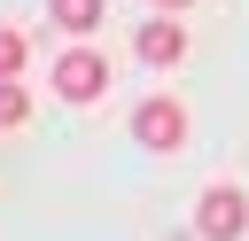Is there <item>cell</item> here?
Instances as JSON below:
<instances>
[{
  "label": "cell",
  "mask_w": 249,
  "mask_h": 241,
  "mask_svg": "<svg viewBox=\"0 0 249 241\" xmlns=\"http://www.w3.org/2000/svg\"><path fill=\"white\" fill-rule=\"evenodd\" d=\"M47 16H54L62 31H93V23H101V0H47Z\"/></svg>",
  "instance_id": "obj_5"
},
{
  "label": "cell",
  "mask_w": 249,
  "mask_h": 241,
  "mask_svg": "<svg viewBox=\"0 0 249 241\" xmlns=\"http://www.w3.org/2000/svg\"><path fill=\"white\" fill-rule=\"evenodd\" d=\"M156 8H171V16H179V8H187V0H156Z\"/></svg>",
  "instance_id": "obj_8"
},
{
  "label": "cell",
  "mask_w": 249,
  "mask_h": 241,
  "mask_svg": "<svg viewBox=\"0 0 249 241\" xmlns=\"http://www.w3.org/2000/svg\"><path fill=\"white\" fill-rule=\"evenodd\" d=\"M23 54H31V47H23V31H8V23H0V78H23Z\"/></svg>",
  "instance_id": "obj_7"
},
{
  "label": "cell",
  "mask_w": 249,
  "mask_h": 241,
  "mask_svg": "<svg viewBox=\"0 0 249 241\" xmlns=\"http://www.w3.org/2000/svg\"><path fill=\"white\" fill-rule=\"evenodd\" d=\"M132 54L148 62V70H171V62H187V31H179V16L163 8V16H148L140 31H132Z\"/></svg>",
  "instance_id": "obj_4"
},
{
  "label": "cell",
  "mask_w": 249,
  "mask_h": 241,
  "mask_svg": "<svg viewBox=\"0 0 249 241\" xmlns=\"http://www.w3.org/2000/svg\"><path fill=\"white\" fill-rule=\"evenodd\" d=\"M195 233H202V241H241V233H249V194L226 187V179L202 187V202H195Z\"/></svg>",
  "instance_id": "obj_2"
},
{
  "label": "cell",
  "mask_w": 249,
  "mask_h": 241,
  "mask_svg": "<svg viewBox=\"0 0 249 241\" xmlns=\"http://www.w3.org/2000/svg\"><path fill=\"white\" fill-rule=\"evenodd\" d=\"M31 117V93H23V78H0V132H16Z\"/></svg>",
  "instance_id": "obj_6"
},
{
  "label": "cell",
  "mask_w": 249,
  "mask_h": 241,
  "mask_svg": "<svg viewBox=\"0 0 249 241\" xmlns=\"http://www.w3.org/2000/svg\"><path fill=\"white\" fill-rule=\"evenodd\" d=\"M187 132H195V124H187L179 93H148V101L132 109V140H140V148H156V155H179V148H187Z\"/></svg>",
  "instance_id": "obj_1"
},
{
  "label": "cell",
  "mask_w": 249,
  "mask_h": 241,
  "mask_svg": "<svg viewBox=\"0 0 249 241\" xmlns=\"http://www.w3.org/2000/svg\"><path fill=\"white\" fill-rule=\"evenodd\" d=\"M54 93H62V101H101V93H109V54H93V47L54 54Z\"/></svg>",
  "instance_id": "obj_3"
}]
</instances>
